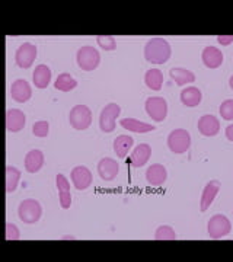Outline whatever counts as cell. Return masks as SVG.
Here are the masks:
<instances>
[{
  "label": "cell",
  "mask_w": 233,
  "mask_h": 262,
  "mask_svg": "<svg viewBox=\"0 0 233 262\" xmlns=\"http://www.w3.org/2000/svg\"><path fill=\"white\" fill-rule=\"evenodd\" d=\"M6 239L8 241H19L20 239L18 227L12 223H6Z\"/></svg>",
  "instance_id": "d6a6232c"
},
{
  "label": "cell",
  "mask_w": 233,
  "mask_h": 262,
  "mask_svg": "<svg viewBox=\"0 0 233 262\" xmlns=\"http://www.w3.org/2000/svg\"><path fill=\"white\" fill-rule=\"evenodd\" d=\"M96 41H98V46L105 51H112L117 48V41L111 35H98Z\"/></svg>",
  "instance_id": "f546056e"
},
{
  "label": "cell",
  "mask_w": 233,
  "mask_h": 262,
  "mask_svg": "<svg viewBox=\"0 0 233 262\" xmlns=\"http://www.w3.org/2000/svg\"><path fill=\"white\" fill-rule=\"evenodd\" d=\"M121 127L124 130L133 131V133H140V134H144V133H149V131H155V125L147 124V122L139 121V120H134V118H124L120 121Z\"/></svg>",
  "instance_id": "cb8c5ba5"
},
{
  "label": "cell",
  "mask_w": 233,
  "mask_h": 262,
  "mask_svg": "<svg viewBox=\"0 0 233 262\" xmlns=\"http://www.w3.org/2000/svg\"><path fill=\"white\" fill-rule=\"evenodd\" d=\"M150 156H152V147L149 144H139L131 151L130 163L136 168H141L149 162Z\"/></svg>",
  "instance_id": "d6986e66"
},
{
  "label": "cell",
  "mask_w": 233,
  "mask_h": 262,
  "mask_svg": "<svg viewBox=\"0 0 233 262\" xmlns=\"http://www.w3.org/2000/svg\"><path fill=\"white\" fill-rule=\"evenodd\" d=\"M198 131L205 137H215L220 131V121L215 115H203L198 120Z\"/></svg>",
  "instance_id": "5bb4252c"
},
{
  "label": "cell",
  "mask_w": 233,
  "mask_h": 262,
  "mask_svg": "<svg viewBox=\"0 0 233 262\" xmlns=\"http://www.w3.org/2000/svg\"><path fill=\"white\" fill-rule=\"evenodd\" d=\"M133 144L134 140L130 136H118L115 140H114V151L115 155L120 158V159H125V156L129 155V151L133 149Z\"/></svg>",
  "instance_id": "d4e9b609"
},
{
  "label": "cell",
  "mask_w": 233,
  "mask_h": 262,
  "mask_svg": "<svg viewBox=\"0 0 233 262\" xmlns=\"http://www.w3.org/2000/svg\"><path fill=\"white\" fill-rule=\"evenodd\" d=\"M54 86H56L57 91H60V92H70L77 86V82H76L75 77L70 76L69 73H61L56 79Z\"/></svg>",
  "instance_id": "4316f807"
},
{
  "label": "cell",
  "mask_w": 233,
  "mask_h": 262,
  "mask_svg": "<svg viewBox=\"0 0 233 262\" xmlns=\"http://www.w3.org/2000/svg\"><path fill=\"white\" fill-rule=\"evenodd\" d=\"M144 108H146L147 115L156 122H162L168 115V102L163 98H159V96L149 98L144 103Z\"/></svg>",
  "instance_id": "ba28073f"
},
{
  "label": "cell",
  "mask_w": 233,
  "mask_h": 262,
  "mask_svg": "<svg viewBox=\"0 0 233 262\" xmlns=\"http://www.w3.org/2000/svg\"><path fill=\"white\" fill-rule=\"evenodd\" d=\"M144 83L152 91H160L163 86V73L159 69H150L144 75Z\"/></svg>",
  "instance_id": "484cf974"
},
{
  "label": "cell",
  "mask_w": 233,
  "mask_h": 262,
  "mask_svg": "<svg viewBox=\"0 0 233 262\" xmlns=\"http://www.w3.org/2000/svg\"><path fill=\"white\" fill-rule=\"evenodd\" d=\"M166 178H168V170L160 163H155L146 170V179H147V182L152 187L163 185L166 182Z\"/></svg>",
  "instance_id": "9a60e30c"
},
{
  "label": "cell",
  "mask_w": 233,
  "mask_h": 262,
  "mask_svg": "<svg viewBox=\"0 0 233 262\" xmlns=\"http://www.w3.org/2000/svg\"><path fill=\"white\" fill-rule=\"evenodd\" d=\"M219 111H220V115L223 120L233 121V99H227V101L222 102Z\"/></svg>",
  "instance_id": "4dcf8cb0"
},
{
  "label": "cell",
  "mask_w": 233,
  "mask_h": 262,
  "mask_svg": "<svg viewBox=\"0 0 233 262\" xmlns=\"http://www.w3.org/2000/svg\"><path fill=\"white\" fill-rule=\"evenodd\" d=\"M72 182L76 189L84 191L92 185V173L86 166H76L70 173Z\"/></svg>",
  "instance_id": "8fae6325"
},
{
  "label": "cell",
  "mask_w": 233,
  "mask_h": 262,
  "mask_svg": "<svg viewBox=\"0 0 233 262\" xmlns=\"http://www.w3.org/2000/svg\"><path fill=\"white\" fill-rule=\"evenodd\" d=\"M230 230H232V223L226 215L216 214L208 220L207 232L211 239H223L224 236L230 233Z\"/></svg>",
  "instance_id": "8992f818"
},
{
  "label": "cell",
  "mask_w": 233,
  "mask_h": 262,
  "mask_svg": "<svg viewBox=\"0 0 233 262\" xmlns=\"http://www.w3.org/2000/svg\"><path fill=\"white\" fill-rule=\"evenodd\" d=\"M32 82L38 89H46L51 82V70L46 64H39L35 67V72L32 75Z\"/></svg>",
  "instance_id": "603a6c76"
},
{
  "label": "cell",
  "mask_w": 233,
  "mask_h": 262,
  "mask_svg": "<svg viewBox=\"0 0 233 262\" xmlns=\"http://www.w3.org/2000/svg\"><path fill=\"white\" fill-rule=\"evenodd\" d=\"M37 58V47L31 42H24L16 50L15 61L20 69H29Z\"/></svg>",
  "instance_id": "9c48e42d"
},
{
  "label": "cell",
  "mask_w": 233,
  "mask_h": 262,
  "mask_svg": "<svg viewBox=\"0 0 233 262\" xmlns=\"http://www.w3.org/2000/svg\"><path fill=\"white\" fill-rule=\"evenodd\" d=\"M76 61L77 66L84 72H93L101 63V54L98 50H95L91 46H83L82 48H79L76 54Z\"/></svg>",
  "instance_id": "7a4b0ae2"
},
{
  "label": "cell",
  "mask_w": 233,
  "mask_h": 262,
  "mask_svg": "<svg viewBox=\"0 0 233 262\" xmlns=\"http://www.w3.org/2000/svg\"><path fill=\"white\" fill-rule=\"evenodd\" d=\"M171 79L178 84V86H184V84H191L196 82V75L184 67H174L169 72Z\"/></svg>",
  "instance_id": "7402d4cb"
},
{
  "label": "cell",
  "mask_w": 233,
  "mask_h": 262,
  "mask_svg": "<svg viewBox=\"0 0 233 262\" xmlns=\"http://www.w3.org/2000/svg\"><path fill=\"white\" fill-rule=\"evenodd\" d=\"M27 122V117L25 114L19 110H9L6 113V130L10 133H18L24 127Z\"/></svg>",
  "instance_id": "ac0fdd59"
},
{
  "label": "cell",
  "mask_w": 233,
  "mask_h": 262,
  "mask_svg": "<svg viewBox=\"0 0 233 262\" xmlns=\"http://www.w3.org/2000/svg\"><path fill=\"white\" fill-rule=\"evenodd\" d=\"M18 215L25 225H34L43 215V207L35 200H25L19 204Z\"/></svg>",
  "instance_id": "3957f363"
},
{
  "label": "cell",
  "mask_w": 233,
  "mask_h": 262,
  "mask_svg": "<svg viewBox=\"0 0 233 262\" xmlns=\"http://www.w3.org/2000/svg\"><path fill=\"white\" fill-rule=\"evenodd\" d=\"M121 114V108L120 105L117 103H108L103 106V110L101 111V115H99V128L103 131V133H111L115 128V122H117V118L118 115Z\"/></svg>",
  "instance_id": "52a82bcc"
},
{
  "label": "cell",
  "mask_w": 233,
  "mask_h": 262,
  "mask_svg": "<svg viewBox=\"0 0 233 262\" xmlns=\"http://www.w3.org/2000/svg\"><path fill=\"white\" fill-rule=\"evenodd\" d=\"M20 179V170L13 166H6V192H15Z\"/></svg>",
  "instance_id": "83f0119b"
},
{
  "label": "cell",
  "mask_w": 233,
  "mask_h": 262,
  "mask_svg": "<svg viewBox=\"0 0 233 262\" xmlns=\"http://www.w3.org/2000/svg\"><path fill=\"white\" fill-rule=\"evenodd\" d=\"M203 101V94L201 91L196 86H188L185 89H182L181 92V102L184 103L188 108H194L198 106Z\"/></svg>",
  "instance_id": "44dd1931"
},
{
  "label": "cell",
  "mask_w": 233,
  "mask_h": 262,
  "mask_svg": "<svg viewBox=\"0 0 233 262\" xmlns=\"http://www.w3.org/2000/svg\"><path fill=\"white\" fill-rule=\"evenodd\" d=\"M217 41H219V44H222V46H230L233 42V35H219V37H217Z\"/></svg>",
  "instance_id": "836d02e7"
},
{
  "label": "cell",
  "mask_w": 233,
  "mask_h": 262,
  "mask_svg": "<svg viewBox=\"0 0 233 262\" xmlns=\"http://www.w3.org/2000/svg\"><path fill=\"white\" fill-rule=\"evenodd\" d=\"M10 96L15 102L18 103H25L28 102L32 96V89L27 80L24 79H18L12 83V88H10Z\"/></svg>",
  "instance_id": "30bf717a"
},
{
  "label": "cell",
  "mask_w": 233,
  "mask_h": 262,
  "mask_svg": "<svg viewBox=\"0 0 233 262\" xmlns=\"http://www.w3.org/2000/svg\"><path fill=\"white\" fill-rule=\"evenodd\" d=\"M48 131H50V125L47 121H38L32 125V133L35 137H39V139H44L48 136Z\"/></svg>",
  "instance_id": "1f68e13d"
},
{
  "label": "cell",
  "mask_w": 233,
  "mask_h": 262,
  "mask_svg": "<svg viewBox=\"0 0 233 262\" xmlns=\"http://www.w3.org/2000/svg\"><path fill=\"white\" fill-rule=\"evenodd\" d=\"M226 137H227V140L233 143V124H230V125L226 128Z\"/></svg>",
  "instance_id": "e575fe53"
},
{
  "label": "cell",
  "mask_w": 233,
  "mask_h": 262,
  "mask_svg": "<svg viewBox=\"0 0 233 262\" xmlns=\"http://www.w3.org/2000/svg\"><path fill=\"white\" fill-rule=\"evenodd\" d=\"M156 241H177V232L171 226H160L155 232Z\"/></svg>",
  "instance_id": "f1b7e54d"
},
{
  "label": "cell",
  "mask_w": 233,
  "mask_h": 262,
  "mask_svg": "<svg viewBox=\"0 0 233 262\" xmlns=\"http://www.w3.org/2000/svg\"><path fill=\"white\" fill-rule=\"evenodd\" d=\"M201 60H203L205 67H208V69H219L220 66L223 64L224 57L223 53L219 48L210 46V47H205L203 50Z\"/></svg>",
  "instance_id": "e0dca14e"
},
{
  "label": "cell",
  "mask_w": 233,
  "mask_h": 262,
  "mask_svg": "<svg viewBox=\"0 0 233 262\" xmlns=\"http://www.w3.org/2000/svg\"><path fill=\"white\" fill-rule=\"evenodd\" d=\"M168 147L175 155H182L191 147V136L184 128L171 131L168 136Z\"/></svg>",
  "instance_id": "277c9868"
},
{
  "label": "cell",
  "mask_w": 233,
  "mask_h": 262,
  "mask_svg": "<svg viewBox=\"0 0 233 262\" xmlns=\"http://www.w3.org/2000/svg\"><path fill=\"white\" fill-rule=\"evenodd\" d=\"M118 172H120V165H118L117 160L111 159V158H103V159L99 160V163H98V173H99L101 179L110 182L112 179L117 178Z\"/></svg>",
  "instance_id": "7c38bea8"
},
{
  "label": "cell",
  "mask_w": 233,
  "mask_h": 262,
  "mask_svg": "<svg viewBox=\"0 0 233 262\" xmlns=\"http://www.w3.org/2000/svg\"><path fill=\"white\" fill-rule=\"evenodd\" d=\"M172 50L165 38H152L144 47V58L152 64H165L171 58Z\"/></svg>",
  "instance_id": "6da1fadb"
},
{
  "label": "cell",
  "mask_w": 233,
  "mask_h": 262,
  "mask_svg": "<svg viewBox=\"0 0 233 262\" xmlns=\"http://www.w3.org/2000/svg\"><path fill=\"white\" fill-rule=\"evenodd\" d=\"M56 185L58 189V198L61 208H70L72 206V194H70V184L63 173H58L56 177Z\"/></svg>",
  "instance_id": "2e32d148"
},
{
  "label": "cell",
  "mask_w": 233,
  "mask_h": 262,
  "mask_svg": "<svg viewBox=\"0 0 233 262\" xmlns=\"http://www.w3.org/2000/svg\"><path fill=\"white\" fill-rule=\"evenodd\" d=\"M229 83H230V88H232V89H233V76H232V77H230V80H229Z\"/></svg>",
  "instance_id": "d590c367"
},
{
  "label": "cell",
  "mask_w": 233,
  "mask_h": 262,
  "mask_svg": "<svg viewBox=\"0 0 233 262\" xmlns=\"http://www.w3.org/2000/svg\"><path fill=\"white\" fill-rule=\"evenodd\" d=\"M44 165V153L41 150L34 149L28 151V155L25 156V169L29 173H37L41 170Z\"/></svg>",
  "instance_id": "ffe728a7"
},
{
  "label": "cell",
  "mask_w": 233,
  "mask_h": 262,
  "mask_svg": "<svg viewBox=\"0 0 233 262\" xmlns=\"http://www.w3.org/2000/svg\"><path fill=\"white\" fill-rule=\"evenodd\" d=\"M220 182L217 181V179H213V181H210L207 185L203 189V194H201V201H200V210L201 211H205V210H208L210 206L213 204V201L216 200V196L219 194V191H220Z\"/></svg>",
  "instance_id": "4fadbf2b"
},
{
  "label": "cell",
  "mask_w": 233,
  "mask_h": 262,
  "mask_svg": "<svg viewBox=\"0 0 233 262\" xmlns=\"http://www.w3.org/2000/svg\"><path fill=\"white\" fill-rule=\"evenodd\" d=\"M69 121L75 130H86L92 124V111L86 105H76L69 114Z\"/></svg>",
  "instance_id": "5b68a950"
}]
</instances>
